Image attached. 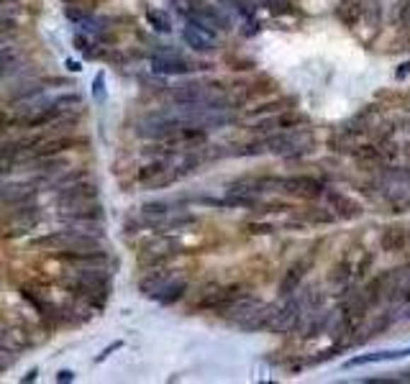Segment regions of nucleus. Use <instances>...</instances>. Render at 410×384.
Segmentation results:
<instances>
[{"instance_id": "nucleus-3", "label": "nucleus", "mask_w": 410, "mask_h": 384, "mask_svg": "<svg viewBox=\"0 0 410 384\" xmlns=\"http://www.w3.org/2000/svg\"><path fill=\"white\" fill-rule=\"evenodd\" d=\"M3 226H6V233H0L3 241H11V238L26 236L28 231L36 228L41 223V208L36 202H28V205H16L13 210H8L6 218H3Z\"/></svg>"}, {"instance_id": "nucleus-8", "label": "nucleus", "mask_w": 410, "mask_h": 384, "mask_svg": "<svg viewBox=\"0 0 410 384\" xmlns=\"http://www.w3.org/2000/svg\"><path fill=\"white\" fill-rule=\"evenodd\" d=\"M329 318H331V313H326L323 305H318V308H303L295 330L300 333V338H305V341H308V338H316V336H321V333H326Z\"/></svg>"}, {"instance_id": "nucleus-27", "label": "nucleus", "mask_w": 410, "mask_h": 384, "mask_svg": "<svg viewBox=\"0 0 410 384\" xmlns=\"http://www.w3.org/2000/svg\"><path fill=\"white\" fill-rule=\"evenodd\" d=\"M188 23L195 28H203V31H208V34L215 36V28H223V18L215 11L205 8V11H190L188 13Z\"/></svg>"}, {"instance_id": "nucleus-39", "label": "nucleus", "mask_w": 410, "mask_h": 384, "mask_svg": "<svg viewBox=\"0 0 410 384\" xmlns=\"http://www.w3.org/2000/svg\"><path fill=\"white\" fill-rule=\"evenodd\" d=\"M16 62H18V54H16L13 47H0V77L13 69Z\"/></svg>"}, {"instance_id": "nucleus-5", "label": "nucleus", "mask_w": 410, "mask_h": 384, "mask_svg": "<svg viewBox=\"0 0 410 384\" xmlns=\"http://www.w3.org/2000/svg\"><path fill=\"white\" fill-rule=\"evenodd\" d=\"M300 313H303V303H300V297L290 295L287 303L275 308L272 313V320H269V330H275V333H285V330H292L300 320Z\"/></svg>"}, {"instance_id": "nucleus-42", "label": "nucleus", "mask_w": 410, "mask_h": 384, "mask_svg": "<svg viewBox=\"0 0 410 384\" xmlns=\"http://www.w3.org/2000/svg\"><path fill=\"white\" fill-rule=\"evenodd\" d=\"M372 264H375V254H372V251H364L362 259H359V264L354 267V277H359V279L367 277V272H370Z\"/></svg>"}, {"instance_id": "nucleus-55", "label": "nucleus", "mask_w": 410, "mask_h": 384, "mask_svg": "<svg viewBox=\"0 0 410 384\" xmlns=\"http://www.w3.org/2000/svg\"><path fill=\"white\" fill-rule=\"evenodd\" d=\"M67 67H69V72H80V69H82L80 64H77V62H72V59L67 62Z\"/></svg>"}, {"instance_id": "nucleus-57", "label": "nucleus", "mask_w": 410, "mask_h": 384, "mask_svg": "<svg viewBox=\"0 0 410 384\" xmlns=\"http://www.w3.org/2000/svg\"><path fill=\"white\" fill-rule=\"evenodd\" d=\"M408 205H410V202H408Z\"/></svg>"}, {"instance_id": "nucleus-9", "label": "nucleus", "mask_w": 410, "mask_h": 384, "mask_svg": "<svg viewBox=\"0 0 410 384\" xmlns=\"http://www.w3.org/2000/svg\"><path fill=\"white\" fill-rule=\"evenodd\" d=\"M275 187H280L283 192H290V195H297V197H316L323 192L321 180L308 177V175L280 177V180H275Z\"/></svg>"}, {"instance_id": "nucleus-22", "label": "nucleus", "mask_w": 410, "mask_h": 384, "mask_svg": "<svg viewBox=\"0 0 410 384\" xmlns=\"http://www.w3.org/2000/svg\"><path fill=\"white\" fill-rule=\"evenodd\" d=\"M182 39H185V44H188L190 49H195V52H200V54H205V52H213L215 49V36L208 34V31H203V28H195V26H185V31H182Z\"/></svg>"}, {"instance_id": "nucleus-16", "label": "nucleus", "mask_w": 410, "mask_h": 384, "mask_svg": "<svg viewBox=\"0 0 410 384\" xmlns=\"http://www.w3.org/2000/svg\"><path fill=\"white\" fill-rule=\"evenodd\" d=\"M85 139H74V136H54V139H44L41 146L36 149L34 154L28 159H41V156H59L69 149H77V146H85Z\"/></svg>"}, {"instance_id": "nucleus-41", "label": "nucleus", "mask_w": 410, "mask_h": 384, "mask_svg": "<svg viewBox=\"0 0 410 384\" xmlns=\"http://www.w3.org/2000/svg\"><path fill=\"white\" fill-rule=\"evenodd\" d=\"M351 131H343V134H338V136H331V149H336V151H354L351 149Z\"/></svg>"}, {"instance_id": "nucleus-15", "label": "nucleus", "mask_w": 410, "mask_h": 384, "mask_svg": "<svg viewBox=\"0 0 410 384\" xmlns=\"http://www.w3.org/2000/svg\"><path fill=\"white\" fill-rule=\"evenodd\" d=\"M244 295V287L241 284H226V287H213L210 292L203 295V300L198 303L200 310H221L223 305H229L231 300Z\"/></svg>"}, {"instance_id": "nucleus-20", "label": "nucleus", "mask_w": 410, "mask_h": 384, "mask_svg": "<svg viewBox=\"0 0 410 384\" xmlns=\"http://www.w3.org/2000/svg\"><path fill=\"white\" fill-rule=\"evenodd\" d=\"M303 123H308L305 115L285 110V113H275V118L269 115V118L259 121L256 123V131H287V128H297V126H303Z\"/></svg>"}, {"instance_id": "nucleus-24", "label": "nucleus", "mask_w": 410, "mask_h": 384, "mask_svg": "<svg viewBox=\"0 0 410 384\" xmlns=\"http://www.w3.org/2000/svg\"><path fill=\"white\" fill-rule=\"evenodd\" d=\"M172 279H175L172 269H154V272H147V274L142 277V282H139V290H142V295L154 297L156 292H159L167 282H172Z\"/></svg>"}, {"instance_id": "nucleus-10", "label": "nucleus", "mask_w": 410, "mask_h": 384, "mask_svg": "<svg viewBox=\"0 0 410 384\" xmlns=\"http://www.w3.org/2000/svg\"><path fill=\"white\" fill-rule=\"evenodd\" d=\"M52 256L62 264L72 267H106L108 251L106 249H82V251H52Z\"/></svg>"}, {"instance_id": "nucleus-37", "label": "nucleus", "mask_w": 410, "mask_h": 384, "mask_svg": "<svg viewBox=\"0 0 410 384\" xmlns=\"http://www.w3.org/2000/svg\"><path fill=\"white\" fill-rule=\"evenodd\" d=\"M223 205H231V208H254L256 205V197L254 195H246V192H229Z\"/></svg>"}, {"instance_id": "nucleus-51", "label": "nucleus", "mask_w": 410, "mask_h": 384, "mask_svg": "<svg viewBox=\"0 0 410 384\" xmlns=\"http://www.w3.org/2000/svg\"><path fill=\"white\" fill-rule=\"evenodd\" d=\"M269 8H275V11H287V0H267Z\"/></svg>"}, {"instance_id": "nucleus-6", "label": "nucleus", "mask_w": 410, "mask_h": 384, "mask_svg": "<svg viewBox=\"0 0 410 384\" xmlns=\"http://www.w3.org/2000/svg\"><path fill=\"white\" fill-rule=\"evenodd\" d=\"M54 200L64 205V208H72V205H82V202H95L98 200V187L93 182H72V185H64V187H57V195Z\"/></svg>"}, {"instance_id": "nucleus-25", "label": "nucleus", "mask_w": 410, "mask_h": 384, "mask_svg": "<svg viewBox=\"0 0 410 384\" xmlns=\"http://www.w3.org/2000/svg\"><path fill=\"white\" fill-rule=\"evenodd\" d=\"M188 279H172V282H167L164 287H161L159 292H156L152 300H156L159 305H164V308H169V305L180 303L182 297H185V292H188Z\"/></svg>"}, {"instance_id": "nucleus-49", "label": "nucleus", "mask_w": 410, "mask_h": 384, "mask_svg": "<svg viewBox=\"0 0 410 384\" xmlns=\"http://www.w3.org/2000/svg\"><path fill=\"white\" fill-rule=\"evenodd\" d=\"M400 21H403V26L410 31V0H405V6H403V13H400Z\"/></svg>"}, {"instance_id": "nucleus-31", "label": "nucleus", "mask_w": 410, "mask_h": 384, "mask_svg": "<svg viewBox=\"0 0 410 384\" xmlns=\"http://www.w3.org/2000/svg\"><path fill=\"white\" fill-rule=\"evenodd\" d=\"M169 159L167 156H156L154 162L152 164H147V167H142L139 169V182H144V185H152L154 180H159V177H164L169 172Z\"/></svg>"}, {"instance_id": "nucleus-34", "label": "nucleus", "mask_w": 410, "mask_h": 384, "mask_svg": "<svg viewBox=\"0 0 410 384\" xmlns=\"http://www.w3.org/2000/svg\"><path fill=\"white\" fill-rule=\"evenodd\" d=\"M147 21L149 26L154 28V31H159V34H169V31H172V21H169V16L164 13V11L152 8V11H147Z\"/></svg>"}, {"instance_id": "nucleus-2", "label": "nucleus", "mask_w": 410, "mask_h": 384, "mask_svg": "<svg viewBox=\"0 0 410 384\" xmlns=\"http://www.w3.org/2000/svg\"><path fill=\"white\" fill-rule=\"evenodd\" d=\"M316 144V136L310 131H297V128H287V131H277L275 136L267 139V151L277 156H300L310 151V146Z\"/></svg>"}, {"instance_id": "nucleus-7", "label": "nucleus", "mask_w": 410, "mask_h": 384, "mask_svg": "<svg viewBox=\"0 0 410 384\" xmlns=\"http://www.w3.org/2000/svg\"><path fill=\"white\" fill-rule=\"evenodd\" d=\"M177 249H180V241H175V238H152L144 243L139 262L149 264V267H159V264L169 262V256H175Z\"/></svg>"}, {"instance_id": "nucleus-23", "label": "nucleus", "mask_w": 410, "mask_h": 384, "mask_svg": "<svg viewBox=\"0 0 410 384\" xmlns=\"http://www.w3.org/2000/svg\"><path fill=\"white\" fill-rule=\"evenodd\" d=\"M395 323V318H392V313H377L372 320H367V323L362 325V336L354 338V344H364V341H370V338L380 336V333H385V330L390 328V325Z\"/></svg>"}, {"instance_id": "nucleus-4", "label": "nucleus", "mask_w": 410, "mask_h": 384, "mask_svg": "<svg viewBox=\"0 0 410 384\" xmlns=\"http://www.w3.org/2000/svg\"><path fill=\"white\" fill-rule=\"evenodd\" d=\"M380 187H382V195L392 205L410 202V172L408 169H390V172H385Z\"/></svg>"}, {"instance_id": "nucleus-28", "label": "nucleus", "mask_w": 410, "mask_h": 384, "mask_svg": "<svg viewBox=\"0 0 410 384\" xmlns=\"http://www.w3.org/2000/svg\"><path fill=\"white\" fill-rule=\"evenodd\" d=\"M408 241H410V231L403 228V226H390V228H385L382 236H380L382 251H403Z\"/></svg>"}, {"instance_id": "nucleus-17", "label": "nucleus", "mask_w": 410, "mask_h": 384, "mask_svg": "<svg viewBox=\"0 0 410 384\" xmlns=\"http://www.w3.org/2000/svg\"><path fill=\"white\" fill-rule=\"evenodd\" d=\"M169 95H172V100L177 103V105H203V100H205V85L203 82H180V85H175V88L169 90Z\"/></svg>"}, {"instance_id": "nucleus-44", "label": "nucleus", "mask_w": 410, "mask_h": 384, "mask_svg": "<svg viewBox=\"0 0 410 384\" xmlns=\"http://www.w3.org/2000/svg\"><path fill=\"white\" fill-rule=\"evenodd\" d=\"M246 231L254 233V236H267V233H275V226L272 223H249Z\"/></svg>"}, {"instance_id": "nucleus-13", "label": "nucleus", "mask_w": 410, "mask_h": 384, "mask_svg": "<svg viewBox=\"0 0 410 384\" xmlns=\"http://www.w3.org/2000/svg\"><path fill=\"white\" fill-rule=\"evenodd\" d=\"M59 218L62 221H67V223H77V226H82V223L98 226V223L106 218V210H103V205L98 200L95 202H82V205H72L69 210L59 213Z\"/></svg>"}, {"instance_id": "nucleus-48", "label": "nucleus", "mask_w": 410, "mask_h": 384, "mask_svg": "<svg viewBox=\"0 0 410 384\" xmlns=\"http://www.w3.org/2000/svg\"><path fill=\"white\" fill-rule=\"evenodd\" d=\"M121 346H123V341H115V344H110V346H108V349H106V351H103L101 356L95 359V361H98V364H101L103 359H108V356H110V354H113V351H115V349H121Z\"/></svg>"}, {"instance_id": "nucleus-11", "label": "nucleus", "mask_w": 410, "mask_h": 384, "mask_svg": "<svg viewBox=\"0 0 410 384\" xmlns=\"http://www.w3.org/2000/svg\"><path fill=\"white\" fill-rule=\"evenodd\" d=\"M313 262H316V254L310 251V254L300 256L292 267L287 269V274L283 277V282H280V295L283 297H290V295H295L297 287H300V282L305 279V274H308V269L313 267Z\"/></svg>"}, {"instance_id": "nucleus-46", "label": "nucleus", "mask_w": 410, "mask_h": 384, "mask_svg": "<svg viewBox=\"0 0 410 384\" xmlns=\"http://www.w3.org/2000/svg\"><path fill=\"white\" fill-rule=\"evenodd\" d=\"M16 28H18V21H16V18H0V36H3V34H13Z\"/></svg>"}, {"instance_id": "nucleus-40", "label": "nucleus", "mask_w": 410, "mask_h": 384, "mask_svg": "<svg viewBox=\"0 0 410 384\" xmlns=\"http://www.w3.org/2000/svg\"><path fill=\"white\" fill-rule=\"evenodd\" d=\"M44 85L47 82L44 80H39V82H34V85H28V88H23V90H16L13 93V98H11V103H18V100H28V98H36V95H41L44 93Z\"/></svg>"}, {"instance_id": "nucleus-45", "label": "nucleus", "mask_w": 410, "mask_h": 384, "mask_svg": "<svg viewBox=\"0 0 410 384\" xmlns=\"http://www.w3.org/2000/svg\"><path fill=\"white\" fill-rule=\"evenodd\" d=\"M8 128H16V115H11L8 110L0 108V134H6Z\"/></svg>"}, {"instance_id": "nucleus-52", "label": "nucleus", "mask_w": 410, "mask_h": 384, "mask_svg": "<svg viewBox=\"0 0 410 384\" xmlns=\"http://www.w3.org/2000/svg\"><path fill=\"white\" fill-rule=\"evenodd\" d=\"M405 74H410V62H405V64H403V67H400V69H397V72H395V77H397V80H403V77H405Z\"/></svg>"}, {"instance_id": "nucleus-18", "label": "nucleus", "mask_w": 410, "mask_h": 384, "mask_svg": "<svg viewBox=\"0 0 410 384\" xmlns=\"http://www.w3.org/2000/svg\"><path fill=\"white\" fill-rule=\"evenodd\" d=\"M326 197H329L336 218H341V221H357V218H362V213H364L362 202H357L354 197H346V195H341V192H334V190H329Z\"/></svg>"}, {"instance_id": "nucleus-19", "label": "nucleus", "mask_w": 410, "mask_h": 384, "mask_svg": "<svg viewBox=\"0 0 410 384\" xmlns=\"http://www.w3.org/2000/svg\"><path fill=\"white\" fill-rule=\"evenodd\" d=\"M152 69L156 74H188L193 72V64L188 59H182L180 54L169 52V54H154L152 57Z\"/></svg>"}, {"instance_id": "nucleus-36", "label": "nucleus", "mask_w": 410, "mask_h": 384, "mask_svg": "<svg viewBox=\"0 0 410 384\" xmlns=\"http://www.w3.org/2000/svg\"><path fill=\"white\" fill-rule=\"evenodd\" d=\"M72 44H74V49H77V52L85 57V59H95V57H98V52H95V44H93V39H90V36L74 34Z\"/></svg>"}, {"instance_id": "nucleus-1", "label": "nucleus", "mask_w": 410, "mask_h": 384, "mask_svg": "<svg viewBox=\"0 0 410 384\" xmlns=\"http://www.w3.org/2000/svg\"><path fill=\"white\" fill-rule=\"evenodd\" d=\"M31 249H49V251H82V249H103L101 236L93 231H54L47 236H39L31 241Z\"/></svg>"}, {"instance_id": "nucleus-47", "label": "nucleus", "mask_w": 410, "mask_h": 384, "mask_svg": "<svg viewBox=\"0 0 410 384\" xmlns=\"http://www.w3.org/2000/svg\"><path fill=\"white\" fill-rule=\"evenodd\" d=\"M103 85H106V77H103V72L95 77L93 82V95H95V100H103V95H106V90H103Z\"/></svg>"}, {"instance_id": "nucleus-26", "label": "nucleus", "mask_w": 410, "mask_h": 384, "mask_svg": "<svg viewBox=\"0 0 410 384\" xmlns=\"http://www.w3.org/2000/svg\"><path fill=\"white\" fill-rule=\"evenodd\" d=\"M21 297H23V300H26V303L31 305V308H34V310L39 313L41 318H47V320H57V318H59L57 308H54V305L49 303L47 297L36 295V292L31 290L28 284H23V287H21Z\"/></svg>"}, {"instance_id": "nucleus-29", "label": "nucleus", "mask_w": 410, "mask_h": 384, "mask_svg": "<svg viewBox=\"0 0 410 384\" xmlns=\"http://www.w3.org/2000/svg\"><path fill=\"white\" fill-rule=\"evenodd\" d=\"M410 356V349H397V351H377V354H367V356H357L346 361V369L364 364H375V361H392V359H405Z\"/></svg>"}, {"instance_id": "nucleus-54", "label": "nucleus", "mask_w": 410, "mask_h": 384, "mask_svg": "<svg viewBox=\"0 0 410 384\" xmlns=\"http://www.w3.org/2000/svg\"><path fill=\"white\" fill-rule=\"evenodd\" d=\"M36 374H39V369H31V371H28V374H26V377H23V382H34Z\"/></svg>"}, {"instance_id": "nucleus-53", "label": "nucleus", "mask_w": 410, "mask_h": 384, "mask_svg": "<svg viewBox=\"0 0 410 384\" xmlns=\"http://www.w3.org/2000/svg\"><path fill=\"white\" fill-rule=\"evenodd\" d=\"M0 351H3V354H8V344H6V333H3V330H0Z\"/></svg>"}, {"instance_id": "nucleus-35", "label": "nucleus", "mask_w": 410, "mask_h": 384, "mask_svg": "<svg viewBox=\"0 0 410 384\" xmlns=\"http://www.w3.org/2000/svg\"><path fill=\"white\" fill-rule=\"evenodd\" d=\"M295 105V100H290V98H283V100H275V103H264V105H259V108H251V113L254 115H264V113H285V110H290Z\"/></svg>"}, {"instance_id": "nucleus-33", "label": "nucleus", "mask_w": 410, "mask_h": 384, "mask_svg": "<svg viewBox=\"0 0 410 384\" xmlns=\"http://www.w3.org/2000/svg\"><path fill=\"white\" fill-rule=\"evenodd\" d=\"M336 18L346 26H354L359 18H362V6H359L357 0H341L336 6Z\"/></svg>"}, {"instance_id": "nucleus-43", "label": "nucleus", "mask_w": 410, "mask_h": 384, "mask_svg": "<svg viewBox=\"0 0 410 384\" xmlns=\"http://www.w3.org/2000/svg\"><path fill=\"white\" fill-rule=\"evenodd\" d=\"M334 218H336L334 210H323V208H316L313 213H308L310 223H334Z\"/></svg>"}, {"instance_id": "nucleus-50", "label": "nucleus", "mask_w": 410, "mask_h": 384, "mask_svg": "<svg viewBox=\"0 0 410 384\" xmlns=\"http://www.w3.org/2000/svg\"><path fill=\"white\" fill-rule=\"evenodd\" d=\"M57 382H74V374L69 369H62L59 374H57Z\"/></svg>"}, {"instance_id": "nucleus-12", "label": "nucleus", "mask_w": 410, "mask_h": 384, "mask_svg": "<svg viewBox=\"0 0 410 384\" xmlns=\"http://www.w3.org/2000/svg\"><path fill=\"white\" fill-rule=\"evenodd\" d=\"M36 200V185L34 182H11L0 185V202L6 208H16V205H28Z\"/></svg>"}, {"instance_id": "nucleus-56", "label": "nucleus", "mask_w": 410, "mask_h": 384, "mask_svg": "<svg viewBox=\"0 0 410 384\" xmlns=\"http://www.w3.org/2000/svg\"><path fill=\"white\" fill-rule=\"evenodd\" d=\"M0 180H3V175H0ZM0 185H3V182H0Z\"/></svg>"}, {"instance_id": "nucleus-21", "label": "nucleus", "mask_w": 410, "mask_h": 384, "mask_svg": "<svg viewBox=\"0 0 410 384\" xmlns=\"http://www.w3.org/2000/svg\"><path fill=\"white\" fill-rule=\"evenodd\" d=\"M390 300H397V303H408L410 300V262L400 269H392L390 277Z\"/></svg>"}, {"instance_id": "nucleus-14", "label": "nucleus", "mask_w": 410, "mask_h": 384, "mask_svg": "<svg viewBox=\"0 0 410 384\" xmlns=\"http://www.w3.org/2000/svg\"><path fill=\"white\" fill-rule=\"evenodd\" d=\"M264 303H259L256 297H246V295H241V297H236V300H231L229 305H223L221 310V315L226 318V320H234V323H239L241 325L246 318H251L254 315L259 308H262Z\"/></svg>"}, {"instance_id": "nucleus-30", "label": "nucleus", "mask_w": 410, "mask_h": 384, "mask_svg": "<svg viewBox=\"0 0 410 384\" xmlns=\"http://www.w3.org/2000/svg\"><path fill=\"white\" fill-rule=\"evenodd\" d=\"M31 162V169H39L44 177H52L57 175V172H64V169L69 167V162L64 159V156H41V159H28Z\"/></svg>"}, {"instance_id": "nucleus-32", "label": "nucleus", "mask_w": 410, "mask_h": 384, "mask_svg": "<svg viewBox=\"0 0 410 384\" xmlns=\"http://www.w3.org/2000/svg\"><path fill=\"white\" fill-rule=\"evenodd\" d=\"M351 277H354V267H351L349 259H341L338 264H334L329 272V282L334 287H346L351 282Z\"/></svg>"}, {"instance_id": "nucleus-38", "label": "nucleus", "mask_w": 410, "mask_h": 384, "mask_svg": "<svg viewBox=\"0 0 410 384\" xmlns=\"http://www.w3.org/2000/svg\"><path fill=\"white\" fill-rule=\"evenodd\" d=\"M88 177V172L85 169H64V172H59V177L54 180V187H64V185H72V182H80V180H85Z\"/></svg>"}]
</instances>
